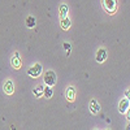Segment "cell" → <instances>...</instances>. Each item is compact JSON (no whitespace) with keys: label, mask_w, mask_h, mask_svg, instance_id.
Returning <instances> with one entry per match:
<instances>
[{"label":"cell","mask_w":130,"mask_h":130,"mask_svg":"<svg viewBox=\"0 0 130 130\" xmlns=\"http://www.w3.org/2000/svg\"><path fill=\"white\" fill-rule=\"evenodd\" d=\"M67 98L69 102H73L75 99V89L73 87V86H69V87L67 89Z\"/></svg>","instance_id":"obj_10"},{"label":"cell","mask_w":130,"mask_h":130,"mask_svg":"<svg viewBox=\"0 0 130 130\" xmlns=\"http://www.w3.org/2000/svg\"><path fill=\"white\" fill-rule=\"evenodd\" d=\"M105 60H107V51L104 48L98 50V52H96V61L98 62H104Z\"/></svg>","instance_id":"obj_6"},{"label":"cell","mask_w":130,"mask_h":130,"mask_svg":"<svg viewBox=\"0 0 130 130\" xmlns=\"http://www.w3.org/2000/svg\"><path fill=\"white\" fill-rule=\"evenodd\" d=\"M64 50L67 51V56H69V55H70V50H72V47H70L69 43H64Z\"/></svg>","instance_id":"obj_15"},{"label":"cell","mask_w":130,"mask_h":130,"mask_svg":"<svg viewBox=\"0 0 130 130\" xmlns=\"http://www.w3.org/2000/svg\"><path fill=\"white\" fill-rule=\"evenodd\" d=\"M55 83H56V74H55V72L53 70H48V72H46L44 73V85H47V86H55Z\"/></svg>","instance_id":"obj_3"},{"label":"cell","mask_w":130,"mask_h":130,"mask_svg":"<svg viewBox=\"0 0 130 130\" xmlns=\"http://www.w3.org/2000/svg\"><path fill=\"white\" fill-rule=\"evenodd\" d=\"M129 107H130L129 98H124V99L120 102V104H118V111H120L121 113H126V112H129Z\"/></svg>","instance_id":"obj_5"},{"label":"cell","mask_w":130,"mask_h":130,"mask_svg":"<svg viewBox=\"0 0 130 130\" xmlns=\"http://www.w3.org/2000/svg\"><path fill=\"white\" fill-rule=\"evenodd\" d=\"M60 25H61V29H62V30H68V29L70 27V25H72V21H70V18L67 16V17L61 18Z\"/></svg>","instance_id":"obj_9"},{"label":"cell","mask_w":130,"mask_h":130,"mask_svg":"<svg viewBox=\"0 0 130 130\" xmlns=\"http://www.w3.org/2000/svg\"><path fill=\"white\" fill-rule=\"evenodd\" d=\"M10 65L14 68V69H20L21 65H22V61H21V56L18 52H14V55L12 56V59H10Z\"/></svg>","instance_id":"obj_4"},{"label":"cell","mask_w":130,"mask_h":130,"mask_svg":"<svg viewBox=\"0 0 130 130\" xmlns=\"http://www.w3.org/2000/svg\"><path fill=\"white\" fill-rule=\"evenodd\" d=\"M43 95H44L47 99H50V98H52V95H53V90H52V87L51 86H44V89H43Z\"/></svg>","instance_id":"obj_12"},{"label":"cell","mask_w":130,"mask_h":130,"mask_svg":"<svg viewBox=\"0 0 130 130\" xmlns=\"http://www.w3.org/2000/svg\"><path fill=\"white\" fill-rule=\"evenodd\" d=\"M4 91H5V94H7V95H12V94H13V91H14V85H13V81L8 79V81L5 82V85H4Z\"/></svg>","instance_id":"obj_7"},{"label":"cell","mask_w":130,"mask_h":130,"mask_svg":"<svg viewBox=\"0 0 130 130\" xmlns=\"http://www.w3.org/2000/svg\"><path fill=\"white\" fill-rule=\"evenodd\" d=\"M43 86H37V87L32 90V94H34V96H37V98H42L43 96Z\"/></svg>","instance_id":"obj_13"},{"label":"cell","mask_w":130,"mask_h":130,"mask_svg":"<svg viewBox=\"0 0 130 130\" xmlns=\"http://www.w3.org/2000/svg\"><path fill=\"white\" fill-rule=\"evenodd\" d=\"M103 7L107 13L113 14L117 10V0H103Z\"/></svg>","instance_id":"obj_1"},{"label":"cell","mask_w":130,"mask_h":130,"mask_svg":"<svg viewBox=\"0 0 130 130\" xmlns=\"http://www.w3.org/2000/svg\"><path fill=\"white\" fill-rule=\"evenodd\" d=\"M42 65L40 64H34L32 67H30L29 69H27V75H30V77H32V78H38L39 75L42 74Z\"/></svg>","instance_id":"obj_2"},{"label":"cell","mask_w":130,"mask_h":130,"mask_svg":"<svg viewBox=\"0 0 130 130\" xmlns=\"http://www.w3.org/2000/svg\"><path fill=\"white\" fill-rule=\"evenodd\" d=\"M59 12H60V17L64 18V17H67L68 16V12H69V8L67 4H61L59 7Z\"/></svg>","instance_id":"obj_11"},{"label":"cell","mask_w":130,"mask_h":130,"mask_svg":"<svg viewBox=\"0 0 130 130\" xmlns=\"http://www.w3.org/2000/svg\"><path fill=\"white\" fill-rule=\"evenodd\" d=\"M99 111H100V104L96 102V99H92V100L90 102V112H91L92 115H96Z\"/></svg>","instance_id":"obj_8"},{"label":"cell","mask_w":130,"mask_h":130,"mask_svg":"<svg viewBox=\"0 0 130 130\" xmlns=\"http://www.w3.org/2000/svg\"><path fill=\"white\" fill-rule=\"evenodd\" d=\"M26 26L30 27V29H32L35 26V18H34V16H29L26 18Z\"/></svg>","instance_id":"obj_14"}]
</instances>
